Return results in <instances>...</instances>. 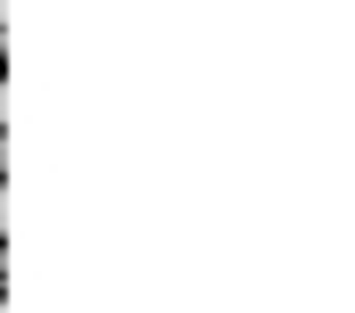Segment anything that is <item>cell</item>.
Segmentation results:
<instances>
[{
  "label": "cell",
  "instance_id": "4",
  "mask_svg": "<svg viewBox=\"0 0 355 313\" xmlns=\"http://www.w3.org/2000/svg\"><path fill=\"white\" fill-rule=\"evenodd\" d=\"M0 181H8V149H0Z\"/></svg>",
  "mask_w": 355,
  "mask_h": 313
},
{
  "label": "cell",
  "instance_id": "3",
  "mask_svg": "<svg viewBox=\"0 0 355 313\" xmlns=\"http://www.w3.org/2000/svg\"><path fill=\"white\" fill-rule=\"evenodd\" d=\"M0 272H8V239H0Z\"/></svg>",
  "mask_w": 355,
  "mask_h": 313
},
{
  "label": "cell",
  "instance_id": "1",
  "mask_svg": "<svg viewBox=\"0 0 355 313\" xmlns=\"http://www.w3.org/2000/svg\"><path fill=\"white\" fill-rule=\"evenodd\" d=\"M0 231H8V190H0Z\"/></svg>",
  "mask_w": 355,
  "mask_h": 313
},
{
  "label": "cell",
  "instance_id": "2",
  "mask_svg": "<svg viewBox=\"0 0 355 313\" xmlns=\"http://www.w3.org/2000/svg\"><path fill=\"white\" fill-rule=\"evenodd\" d=\"M0 124H8V82H0Z\"/></svg>",
  "mask_w": 355,
  "mask_h": 313
},
{
  "label": "cell",
  "instance_id": "5",
  "mask_svg": "<svg viewBox=\"0 0 355 313\" xmlns=\"http://www.w3.org/2000/svg\"><path fill=\"white\" fill-rule=\"evenodd\" d=\"M0 313H8V297H0Z\"/></svg>",
  "mask_w": 355,
  "mask_h": 313
}]
</instances>
